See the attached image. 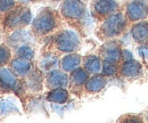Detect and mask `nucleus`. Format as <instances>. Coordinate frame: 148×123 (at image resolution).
<instances>
[{
	"mask_svg": "<svg viewBox=\"0 0 148 123\" xmlns=\"http://www.w3.org/2000/svg\"><path fill=\"white\" fill-rule=\"evenodd\" d=\"M56 25H57V21L55 15L49 10H45L41 14H39L37 18L33 21L32 29L34 33L42 35L51 32L56 27Z\"/></svg>",
	"mask_w": 148,
	"mask_h": 123,
	"instance_id": "f257e3e1",
	"label": "nucleus"
},
{
	"mask_svg": "<svg viewBox=\"0 0 148 123\" xmlns=\"http://www.w3.org/2000/svg\"><path fill=\"white\" fill-rule=\"evenodd\" d=\"M124 27H125L124 16L122 14L117 13V14H113L103 23L100 31L106 38H113V36H116L120 33H122Z\"/></svg>",
	"mask_w": 148,
	"mask_h": 123,
	"instance_id": "f03ea898",
	"label": "nucleus"
},
{
	"mask_svg": "<svg viewBox=\"0 0 148 123\" xmlns=\"http://www.w3.org/2000/svg\"><path fill=\"white\" fill-rule=\"evenodd\" d=\"M86 13V6L81 0H64L62 5V14L67 19H80Z\"/></svg>",
	"mask_w": 148,
	"mask_h": 123,
	"instance_id": "7ed1b4c3",
	"label": "nucleus"
},
{
	"mask_svg": "<svg viewBox=\"0 0 148 123\" xmlns=\"http://www.w3.org/2000/svg\"><path fill=\"white\" fill-rule=\"evenodd\" d=\"M56 46L63 53H72L79 47V38L72 31H63L56 36Z\"/></svg>",
	"mask_w": 148,
	"mask_h": 123,
	"instance_id": "20e7f679",
	"label": "nucleus"
},
{
	"mask_svg": "<svg viewBox=\"0 0 148 123\" xmlns=\"http://www.w3.org/2000/svg\"><path fill=\"white\" fill-rule=\"evenodd\" d=\"M127 15L132 22L144 19L148 15V3L145 0H132L127 7Z\"/></svg>",
	"mask_w": 148,
	"mask_h": 123,
	"instance_id": "39448f33",
	"label": "nucleus"
},
{
	"mask_svg": "<svg viewBox=\"0 0 148 123\" xmlns=\"http://www.w3.org/2000/svg\"><path fill=\"white\" fill-rule=\"evenodd\" d=\"M93 9L99 15H108L119 9V5L115 0H96L93 2Z\"/></svg>",
	"mask_w": 148,
	"mask_h": 123,
	"instance_id": "423d86ee",
	"label": "nucleus"
},
{
	"mask_svg": "<svg viewBox=\"0 0 148 123\" xmlns=\"http://www.w3.org/2000/svg\"><path fill=\"white\" fill-rule=\"evenodd\" d=\"M0 87L5 88L6 90L17 89V79L6 67H0Z\"/></svg>",
	"mask_w": 148,
	"mask_h": 123,
	"instance_id": "0eeeda50",
	"label": "nucleus"
},
{
	"mask_svg": "<svg viewBox=\"0 0 148 123\" xmlns=\"http://www.w3.org/2000/svg\"><path fill=\"white\" fill-rule=\"evenodd\" d=\"M69 85V76L60 72V71H53L47 78V86L50 88H62Z\"/></svg>",
	"mask_w": 148,
	"mask_h": 123,
	"instance_id": "6e6552de",
	"label": "nucleus"
},
{
	"mask_svg": "<svg viewBox=\"0 0 148 123\" xmlns=\"http://www.w3.org/2000/svg\"><path fill=\"white\" fill-rule=\"evenodd\" d=\"M101 56L105 59V62L110 63H116L121 58V50L115 43H107L101 49Z\"/></svg>",
	"mask_w": 148,
	"mask_h": 123,
	"instance_id": "1a4fd4ad",
	"label": "nucleus"
},
{
	"mask_svg": "<svg viewBox=\"0 0 148 123\" xmlns=\"http://www.w3.org/2000/svg\"><path fill=\"white\" fill-rule=\"evenodd\" d=\"M132 38L137 42H147L148 41V22H141L131 29Z\"/></svg>",
	"mask_w": 148,
	"mask_h": 123,
	"instance_id": "9d476101",
	"label": "nucleus"
},
{
	"mask_svg": "<svg viewBox=\"0 0 148 123\" xmlns=\"http://www.w3.org/2000/svg\"><path fill=\"white\" fill-rule=\"evenodd\" d=\"M12 69L13 71L19 75V76H25L30 70H31V63L30 59L26 58H22V57H17L15 59L12 60Z\"/></svg>",
	"mask_w": 148,
	"mask_h": 123,
	"instance_id": "9b49d317",
	"label": "nucleus"
},
{
	"mask_svg": "<svg viewBox=\"0 0 148 123\" xmlns=\"http://www.w3.org/2000/svg\"><path fill=\"white\" fill-rule=\"evenodd\" d=\"M141 65L137 62V60H127L123 65H122V69H121V73L124 75V76H128V78H133V76H137L140 74L141 72Z\"/></svg>",
	"mask_w": 148,
	"mask_h": 123,
	"instance_id": "f8f14e48",
	"label": "nucleus"
},
{
	"mask_svg": "<svg viewBox=\"0 0 148 123\" xmlns=\"http://www.w3.org/2000/svg\"><path fill=\"white\" fill-rule=\"evenodd\" d=\"M81 63V56L76 54H70L65 56L62 60V69L66 72H71L79 67Z\"/></svg>",
	"mask_w": 148,
	"mask_h": 123,
	"instance_id": "ddd939ff",
	"label": "nucleus"
},
{
	"mask_svg": "<svg viewBox=\"0 0 148 123\" xmlns=\"http://www.w3.org/2000/svg\"><path fill=\"white\" fill-rule=\"evenodd\" d=\"M5 26L8 29H15L18 25H22V8H18L9 13L5 18Z\"/></svg>",
	"mask_w": 148,
	"mask_h": 123,
	"instance_id": "4468645a",
	"label": "nucleus"
},
{
	"mask_svg": "<svg viewBox=\"0 0 148 123\" xmlns=\"http://www.w3.org/2000/svg\"><path fill=\"white\" fill-rule=\"evenodd\" d=\"M69 98V92L64 88H55L47 95V100L58 104H64Z\"/></svg>",
	"mask_w": 148,
	"mask_h": 123,
	"instance_id": "2eb2a0df",
	"label": "nucleus"
},
{
	"mask_svg": "<svg viewBox=\"0 0 148 123\" xmlns=\"http://www.w3.org/2000/svg\"><path fill=\"white\" fill-rule=\"evenodd\" d=\"M106 85V80L103 75H95L91 79H89V81L86 85V88L89 92H98L105 87Z\"/></svg>",
	"mask_w": 148,
	"mask_h": 123,
	"instance_id": "dca6fc26",
	"label": "nucleus"
},
{
	"mask_svg": "<svg viewBox=\"0 0 148 123\" xmlns=\"http://www.w3.org/2000/svg\"><path fill=\"white\" fill-rule=\"evenodd\" d=\"M84 69L89 73H98L101 69V63L100 59L97 56H88L84 59Z\"/></svg>",
	"mask_w": 148,
	"mask_h": 123,
	"instance_id": "f3484780",
	"label": "nucleus"
},
{
	"mask_svg": "<svg viewBox=\"0 0 148 123\" xmlns=\"http://www.w3.org/2000/svg\"><path fill=\"white\" fill-rule=\"evenodd\" d=\"M71 80H72V83L74 86H82L88 80V73H87V71L82 70V69H77L73 72Z\"/></svg>",
	"mask_w": 148,
	"mask_h": 123,
	"instance_id": "a211bd4d",
	"label": "nucleus"
},
{
	"mask_svg": "<svg viewBox=\"0 0 148 123\" xmlns=\"http://www.w3.org/2000/svg\"><path fill=\"white\" fill-rule=\"evenodd\" d=\"M17 56L22 57V58H26V59H32L34 56V52L31 47L29 46H21L17 49Z\"/></svg>",
	"mask_w": 148,
	"mask_h": 123,
	"instance_id": "6ab92c4d",
	"label": "nucleus"
},
{
	"mask_svg": "<svg viewBox=\"0 0 148 123\" xmlns=\"http://www.w3.org/2000/svg\"><path fill=\"white\" fill-rule=\"evenodd\" d=\"M0 109H1V113L2 114H9L12 112H18V109L16 108V106L14 105V103L9 102V100H3L0 103Z\"/></svg>",
	"mask_w": 148,
	"mask_h": 123,
	"instance_id": "aec40b11",
	"label": "nucleus"
},
{
	"mask_svg": "<svg viewBox=\"0 0 148 123\" xmlns=\"http://www.w3.org/2000/svg\"><path fill=\"white\" fill-rule=\"evenodd\" d=\"M56 65H57V59H56L54 56H51V55L46 56L42 59V62H41V66L45 70H51V69L55 67Z\"/></svg>",
	"mask_w": 148,
	"mask_h": 123,
	"instance_id": "412c9836",
	"label": "nucleus"
},
{
	"mask_svg": "<svg viewBox=\"0 0 148 123\" xmlns=\"http://www.w3.org/2000/svg\"><path fill=\"white\" fill-rule=\"evenodd\" d=\"M10 59V52L7 47L0 46V65H5Z\"/></svg>",
	"mask_w": 148,
	"mask_h": 123,
	"instance_id": "4be33fe9",
	"label": "nucleus"
},
{
	"mask_svg": "<svg viewBox=\"0 0 148 123\" xmlns=\"http://www.w3.org/2000/svg\"><path fill=\"white\" fill-rule=\"evenodd\" d=\"M15 5V0H0V13L9 12Z\"/></svg>",
	"mask_w": 148,
	"mask_h": 123,
	"instance_id": "5701e85b",
	"label": "nucleus"
},
{
	"mask_svg": "<svg viewBox=\"0 0 148 123\" xmlns=\"http://www.w3.org/2000/svg\"><path fill=\"white\" fill-rule=\"evenodd\" d=\"M116 72V69L115 66L113 65V63H110V62H105L104 63V66H103V73L107 76H111V75H114Z\"/></svg>",
	"mask_w": 148,
	"mask_h": 123,
	"instance_id": "b1692460",
	"label": "nucleus"
},
{
	"mask_svg": "<svg viewBox=\"0 0 148 123\" xmlns=\"http://www.w3.org/2000/svg\"><path fill=\"white\" fill-rule=\"evenodd\" d=\"M32 14L27 8H22V23L23 25H27L31 23Z\"/></svg>",
	"mask_w": 148,
	"mask_h": 123,
	"instance_id": "393cba45",
	"label": "nucleus"
},
{
	"mask_svg": "<svg viewBox=\"0 0 148 123\" xmlns=\"http://www.w3.org/2000/svg\"><path fill=\"white\" fill-rule=\"evenodd\" d=\"M122 56H123V58H124L125 60H131V59H133L132 53H131L130 50H127V49H124V50L122 52Z\"/></svg>",
	"mask_w": 148,
	"mask_h": 123,
	"instance_id": "a878e982",
	"label": "nucleus"
},
{
	"mask_svg": "<svg viewBox=\"0 0 148 123\" xmlns=\"http://www.w3.org/2000/svg\"><path fill=\"white\" fill-rule=\"evenodd\" d=\"M144 57H146V58H148V48H146V49H144Z\"/></svg>",
	"mask_w": 148,
	"mask_h": 123,
	"instance_id": "bb28decb",
	"label": "nucleus"
},
{
	"mask_svg": "<svg viewBox=\"0 0 148 123\" xmlns=\"http://www.w3.org/2000/svg\"><path fill=\"white\" fill-rule=\"evenodd\" d=\"M51 1H59V0H51Z\"/></svg>",
	"mask_w": 148,
	"mask_h": 123,
	"instance_id": "cd10ccee",
	"label": "nucleus"
},
{
	"mask_svg": "<svg viewBox=\"0 0 148 123\" xmlns=\"http://www.w3.org/2000/svg\"><path fill=\"white\" fill-rule=\"evenodd\" d=\"M29 1H34V0H29Z\"/></svg>",
	"mask_w": 148,
	"mask_h": 123,
	"instance_id": "c85d7f7f",
	"label": "nucleus"
}]
</instances>
